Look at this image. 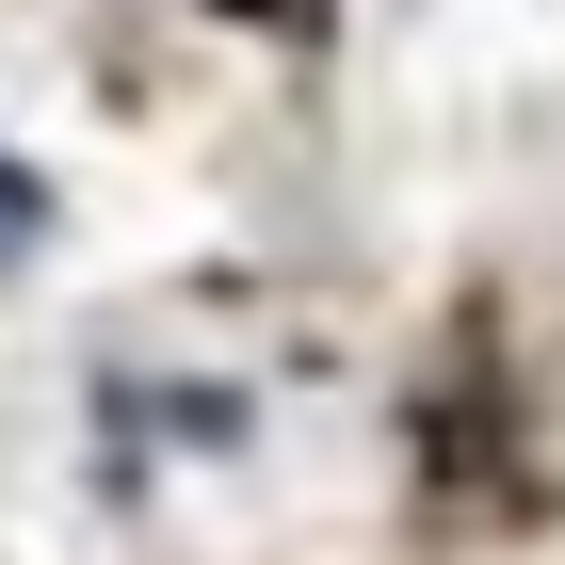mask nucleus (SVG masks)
Here are the masks:
<instances>
[{"instance_id":"f257e3e1","label":"nucleus","mask_w":565,"mask_h":565,"mask_svg":"<svg viewBox=\"0 0 565 565\" xmlns=\"http://www.w3.org/2000/svg\"><path fill=\"white\" fill-rule=\"evenodd\" d=\"M17 243H33V178H0V259H17Z\"/></svg>"}]
</instances>
